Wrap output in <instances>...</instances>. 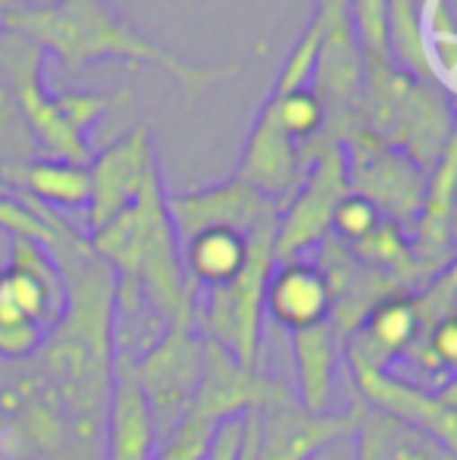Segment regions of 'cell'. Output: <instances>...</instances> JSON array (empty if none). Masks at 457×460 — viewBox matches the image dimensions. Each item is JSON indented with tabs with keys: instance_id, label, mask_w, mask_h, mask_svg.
Masks as SVG:
<instances>
[{
	"instance_id": "6da1fadb",
	"label": "cell",
	"mask_w": 457,
	"mask_h": 460,
	"mask_svg": "<svg viewBox=\"0 0 457 460\" xmlns=\"http://www.w3.org/2000/svg\"><path fill=\"white\" fill-rule=\"evenodd\" d=\"M4 25L22 31L57 60L66 73H82L98 63H132V66L163 69L189 97H201L207 88L229 82L242 66H195L163 50L119 16L107 0H48L4 10Z\"/></svg>"
},
{
	"instance_id": "7a4b0ae2",
	"label": "cell",
	"mask_w": 457,
	"mask_h": 460,
	"mask_svg": "<svg viewBox=\"0 0 457 460\" xmlns=\"http://www.w3.org/2000/svg\"><path fill=\"white\" fill-rule=\"evenodd\" d=\"M166 194L163 172H157L132 207L85 235L94 254L113 270L116 301L141 304L160 326L195 291L182 270V244L166 213Z\"/></svg>"
},
{
	"instance_id": "3957f363",
	"label": "cell",
	"mask_w": 457,
	"mask_h": 460,
	"mask_svg": "<svg viewBox=\"0 0 457 460\" xmlns=\"http://www.w3.org/2000/svg\"><path fill=\"white\" fill-rule=\"evenodd\" d=\"M276 219L250 232L248 263L232 282L195 291V326L201 339L229 351L248 369L263 367V291L276 267Z\"/></svg>"
},
{
	"instance_id": "277c9868",
	"label": "cell",
	"mask_w": 457,
	"mask_h": 460,
	"mask_svg": "<svg viewBox=\"0 0 457 460\" xmlns=\"http://www.w3.org/2000/svg\"><path fill=\"white\" fill-rule=\"evenodd\" d=\"M195 291L160 329L157 339L135 358V376L151 404L157 442H163L185 423L201 385L204 339L195 326Z\"/></svg>"
},
{
	"instance_id": "5b68a950",
	"label": "cell",
	"mask_w": 457,
	"mask_h": 460,
	"mask_svg": "<svg viewBox=\"0 0 457 460\" xmlns=\"http://www.w3.org/2000/svg\"><path fill=\"white\" fill-rule=\"evenodd\" d=\"M360 401L347 411L313 413L298 401L294 388L267 376L257 404L244 413L254 460H317L332 445L347 442L357 423Z\"/></svg>"
},
{
	"instance_id": "8992f818",
	"label": "cell",
	"mask_w": 457,
	"mask_h": 460,
	"mask_svg": "<svg viewBox=\"0 0 457 460\" xmlns=\"http://www.w3.org/2000/svg\"><path fill=\"white\" fill-rule=\"evenodd\" d=\"M304 179L276 219V263L304 257L320 248L332 232V213L338 200L351 194L347 188V166L342 141L313 138L304 147Z\"/></svg>"
},
{
	"instance_id": "52a82bcc",
	"label": "cell",
	"mask_w": 457,
	"mask_h": 460,
	"mask_svg": "<svg viewBox=\"0 0 457 460\" xmlns=\"http://www.w3.org/2000/svg\"><path fill=\"white\" fill-rule=\"evenodd\" d=\"M342 151L351 194L370 200L382 219H391L408 229L420 213L429 172H423L398 147L373 138L370 132L347 135Z\"/></svg>"
},
{
	"instance_id": "ba28073f",
	"label": "cell",
	"mask_w": 457,
	"mask_h": 460,
	"mask_svg": "<svg viewBox=\"0 0 457 460\" xmlns=\"http://www.w3.org/2000/svg\"><path fill=\"white\" fill-rule=\"evenodd\" d=\"M347 379L351 394L364 407L414 426L423 436L457 451V379L435 388L401 379L391 369H357L347 373Z\"/></svg>"
},
{
	"instance_id": "9c48e42d",
	"label": "cell",
	"mask_w": 457,
	"mask_h": 460,
	"mask_svg": "<svg viewBox=\"0 0 457 460\" xmlns=\"http://www.w3.org/2000/svg\"><path fill=\"white\" fill-rule=\"evenodd\" d=\"M157 172L160 154L147 122H138L132 132H126L104 151L94 154L88 160L92 200L85 210V235L98 232L113 217H119L126 207H132Z\"/></svg>"
},
{
	"instance_id": "30bf717a",
	"label": "cell",
	"mask_w": 457,
	"mask_h": 460,
	"mask_svg": "<svg viewBox=\"0 0 457 460\" xmlns=\"http://www.w3.org/2000/svg\"><path fill=\"white\" fill-rule=\"evenodd\" d=\"M166 213H170L172 229L182 244L185 238L204 229H232L250 235L263 223L279 217V207L232 176L226 182L195 188V191L166 194Z\"/></svg>"
},
{
	"instance_id": "8fae6325",
	"label": "cell",
	"mask_w": 457,
	"mask_h": 460,
	"mask_svg": "<svg viewBox=\"0 0 457 460\" xmlns=\"http://www.w3.org/2000/svg\"><path fill=\"white\" fill-rule=\"evenodd\" d=\"M157 445L151 404L135 376V354L116 345L110 398H107L104 432H101L104 460H151Z\"/></svg>"
},
{
	"instance_id": "7c38bea8",
	"label": "cell",
	"mask_w": 457,
	"mask_h": 460,
	"mask_svg": "<svg viewBox=\"0 0 457 460\" xmlns=\"http://www.w3.org/2000/svg\"><path fill=\"white\" fill-rule=\"evenodd\" d=\"M304 147L294 145L267 113L257 110L254 126L244 138L242 157H238L235 179L260 191L276 207H286L304 179Z\"/></svg>"
},
{
	"instance_id": "4fadbf2b",
	"label": "cell",
	"mask_w": 457,
	"mask_h": 460,
	"mask_svg": "<svg viewBox=\"0 0 457 460\" xmlns=\"http://www.w3.org/2000/svg\"><path fill=\"white\" fill-rule=\"evenodd\" d=\"M408 242L426 279L454 267V145L429 170L420 213L408 226Z\"/></svg>"
},
{
	"instance_id": "5bb4252c",
	"label": "cell",
	"mask_w": 457,
	"mask_h": 460,
	"mask_svg": "<svg viewBox=\"0 0 457 460\" xmlns=\"http://www.w3.org/2000/svg\"><path fill=\"white\" fill-rule=\"evenodd\" d=\"M417 332H420V320L410 295L398 291V295H385L370 307L357 332L342 345V358L347 364V373L357 369H391L404 354L410 351Z\"/></svg>"
},
{
	"instance_id": "9a60e30c",
	"label": "cell",
	"mask_w": 457,
	"mask_h": 460,
	"mask_svg": "<svg viewBox=\"0 0 457 460\" xmlns=\"http://www.w3.org/2000/svg\"><path fill=\"white\" fill-rule=\"evenodd\" d=\"M263 316L288 335L330 323V285L317 263L307 257L276 263L263 291Z\"/></svg>"
},
{
	"instance_id": "2e32d148",
	"label": "cell",
	"mask_w": 457,
	"mask_h": 460,
	"mask_svg": "<svg viewBox=\"0 0 457 460\" xmlns=\"http://www.w3.org/2000/svg\"><path fill=\"white\" fill-rule=\"evenodd\" d=\"M263 382H267V369L263 367L248 369L238 364L229 351L204 341L201 385H198L189 417H198L210 426L244 417L257 404V398H260Z\"/></svg>"
},
{
	"instance_id": "e0dca14e",
	"label": "cell",
	"mask_w": 457,
	"mask_h": 460,
	"mask_svg": "<svg viewBox=\"0 0 457 460\" xmlns=\"http://www.w3.org/2000/svg\"><path fill=\"white\" fill-rule=\"evenodd\" d=\"M294 364V394L313 413L332 411V392H336L338 360H342V341L336 339L330 323L301 329L288 335Z\"/></svg>"
},
{
	"instance_id": "ac0fdd59",
	"label": "cell",
	"mask_w": 457,
	"mask_h": 460,
	"mask_svg": "<svg viewBox=\"0 0 457 460\" xmlns=\"http://www.w3.org/2000/svg\"><path fill=\"white\" fill-rule=\"evenodd\" d=\"M347 445H351V460H457V451L364 404L357 411V423Z\"/></svg>"
},
{
	"instance_id": "d6986e66",
	"label": "cell",
	"mask_w": 457,
	"mask_h": 460,
	"mask_svg": "<svg viewBox=\"0 0 457 460\" xmlns=\"http://www.w3.org/2000/svg\"><path fill=\"white\" fill-rule=\"evenodd\" d=\"M13 194L29 198L31 204L54 213H85L92 200V176L88 164H69V160L35 157L19 170L13 179Z\"/></svg>"
},
{
	"instance_id": "ffe728a7",
	"label": "cell",
	"mask_w": 457,
	"mask_h": 460,
	"mask_svg": "<svg viewBox=\"0 0 457 460\" xmlns=\"http://www.w3.org/2000/svg\"><path fill=\"white\" fill-rule=\"evenodd\" d=\"M250 254V235L232 229H204L182 242L185 279L198 291L232 282Z\"/></svg>"
},
{
	"instance_id": "44dd1931",
	"label": "cell",
	"mask_w": 457,
	"mask_h": 460,
	"mask_svg": "<svg viewBox=\"0 0 457 460\" xmlns=\"http://www.w3.org/2000/svg\"><path fill=\"white\" fill-rule=\"evenodd\" d=\"M260 113H267L301 147H307L313 138H320L326 128V110L311 88H294V92L269 88L267 101L260 103Z\"/></svg>"
},
{
	"instance_id": "7402d4cb",
	"label": "cell",
	"mask_w": 457,
	"mask_h": 460,
	"mask_svg": "<svg viewBox=\"0 0 457 460\" xmlns=\"http://www.w3.org/2000/svg\"><path fill=\"white\" fill-rule=\"evenodd\" d=\"M35 157V141H31V132L25 126L16 94L0 75V179L6 182V188H13V179L19 176V170Z\"/></svg>"
},
{
	"instance_id": "603a6c76",
	"label": "cell",
	"mask_w": 457,
	"mask_h": 460,
	"mask_svg": "<svg viewBox=\"0 0 457 460\" xmlns=\"http://www.w3.org/2000/svg\"><path fill=\"white\" fill-rule=\"evenodd\" d=\"M57 110H60L63 122L73 128L75 135L92 141V132L101 126L107 113L119 110L128 101V92H54Z\"/></svg>"
},
{
	"instance_id": "cb8c5ba5",
	"label": "cell",
	"mask_w": 457,
	"mask_h": 460,
	"mask_svg": "<svg viewBox=\"0 0 457 460\" xmlns=\"http://www.w3.org/2000/svg\"><path fill=\"white\" fill-rule=\"evenodd\" d=\"M379 210L370 204V200L357 198V194H345L342 200H338L336 213H332V238H338L342 244H357L360 238H366L373 229L379 226Z\"/></svg>"
},
{
	"instance_id": "d4e9b609",
	"label": "cell",
	"mask_w": 457,
	"mask_h": 460,
	"mask_svg": "<svg viewBox=\"0 0 457 460\" xmlns=\"http://www.w3.org/2000/svg\"><path fill=\"white\" fill-rule=\"evenodd\" d=\"M48 341V329H41L31 320H19V323H4L0 326V360L10 367L25 364L31 360L41 345Z\"/></svg>"
},
{
	"instance_id": "484cf974",
	"label": "cell",
	"mask_w": 457,
	"mask_h": 460,
	"mask_svg": "<svg viewBox=\"0 0 457 460\" xmlns=\"http://www.w3.org/2000/svg\"><path fill=\"white\" fill-rule=\"evenodd\" d=\"M351 442V438H347ZM347 442H338V445H332L330 451H323L317 460H351V445Z\"/></svg>"
},
{
	"instance_id": "4316f807",
	"label": "cell",
	"mask_w": 457,
	"mask_h": 460,
	"mask_svg": "<svg viewBox=\"0 0 457 460\" xmlns=\"http://www.w3.org/2000/svg\"><path fill=\"white\" fill-rule=\"evenodd\" d=\"M238 460H254V455H250V436H248V426H244V436H242V451H238Z\"/></svg>"
},
{
	"instance_id": "83f0119b",
	"label": "cell",
	"mask_w": 457,
	"mask_h": 460,
	"mask_svg": "<svg viewBox=\"0 0 457 460\" xmlns=\"http://www.w3.org/2000/svg\"><path fill=\"white\" fill-rule=\"evenodd\" d=\"M29 0H0V10H13V6H25Z\"/></svg>"
},
{
	"instance_id": "f1b7e54d",
	"label": "cell",
	"mask_w": 457,
	"mask_h": 460,
	"mask_svg": "<svg viewBox=\"0 0 457 460\" xmlns=\"http://www.w3.org/2000/svg\"><path fill=\"white\" fill-rule=\"evenodd\" d=\"M0 25H4V10H0Z\"/></svg>"
},
{
	"instance_id": "f546056e",
	"label": "cell",
	"mask_w": 457,
	"mask_h": 460,
	"mask_svg": "<svg viewBox=\"0 0 457 460\" xmlns=\"http://www.w3.org/2000/svg\"><path fill=\"white\" fill-rule=\"evenodd\" d=\"M414 4H420V0H414Z\"/></svg>"
}]
</instances>
